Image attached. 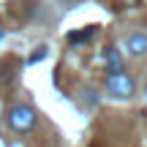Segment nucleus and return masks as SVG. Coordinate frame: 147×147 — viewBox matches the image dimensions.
<instances>
[{
  "label": "nucleus",
  "mask_w": 147,
  "mask_h": 147,
  "mask_svg": "<svg viewBox=\"0 0 147 147\" xmlns=\"http://www.w3.org/2000/svg\"><path fill=\"white\" fill-rule=\"evenodd\" d=\"M5 120H8V125L14 128L16 134H27L33 125H36V109L33 106H27V104H14L8 109V115H5Z\"/></svg>",
  "instance_id": "nucleus-1"
},
{
  "label": "nucleus",
  "mask_w": 147,
  "mask_h": 147,
  "mask_svg": "<svg viewBox=\"0 0 147 147\" xmlns=\"http://www.w3.org/2000/svg\"><path fill=\"white\" fill-rule=\"evenodd\" d=\"M106 90H109L115 98H131L134 95V79L125 71H117L106 76Z\"/></svg>",
  "instance_id": "nucleus-2"
},
{
  "label": "nucleus",
  "mask_w": 147,
  "mask_h": 147,
  "mask_svg": "<svg viewBox=\"0 0 147 147\" xmlns=\"http://www.w3.org/2000/svg\"><path fill=\"white\" fill-rule=\"evenodd\" d=\"M125 49L131 55H136V57L147 55V33H131V36L125 38Z\"/></svg>",
  "instance_id": "nucleus-3"
},
{
  "label": "nucleus",
  "mask_w": 147,
  "mask_h": 147,
  "mask_svg": "<svg viewBox=\"0 0 147 147\" xmlns=\"http://www.w3.org/2000/svg\"><path fill=\"white\" fill-rule=\"evenodd\" d=\"M106 68H109V74L123 71V55L117 49H106Z\"/></svg>",
  "instance_id": "nucleus-4"
},
{
  "label": "nucleus",
  "mask_w": 147,
  "mask_h": 147,
  "mask_svg": "<svg viewBox=\"0 0 147 147\" xmlns=\"http://www.w3.org/2000/svg\"><path fill=\"white\" fill-rule=\"evenodd\" d=\"M95 30H98V27H84L82 33H71L68 41H71V44H82V41H87V38H93V36H95Z\"/></svg>",
  "instance_id": "nucleus-5"
}]
</instances>
